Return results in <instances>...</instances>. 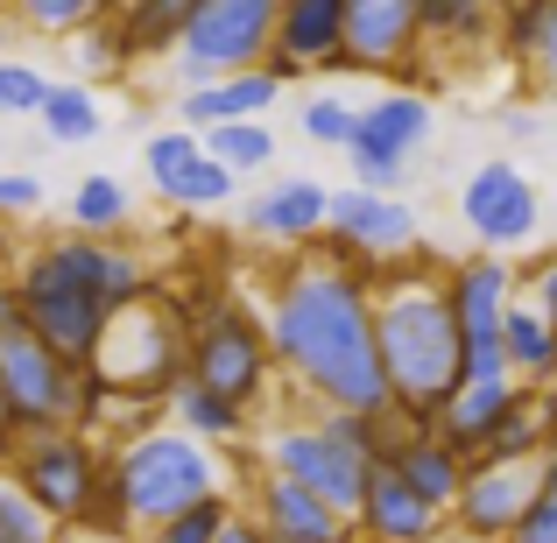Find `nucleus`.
Instances as JSON below:
<instances>
[{
    "label": "nucleus",
    "mask_w": 557,
    "mask_h": 543,
    "mask_svg": "<svg viewBox=\"0 0 557 543\" xmlns=\"http://www.w3.org/2000/svg\"><path fill=\"white\" fill-rule=\"evenodd\" d=\"M205 494H219V459L205 452V437L184 431V423H149V431L121 437V452L107 459V494H99L92 530L149 536Z\"/></svg>",
    "instance_id": "4"
},
{
    "label": "nucleus",
    "mask_w": 557,
    "mask_h": 543,
    "mask_svg": "<svg viewBox=\"0 0 557 543\" xmlns=\"http://www.w3.org/2000/svg\"><path fill=\"white\" fill-rule=\"evenodd\" d=\"M354 543H368V536H354Z\"/></svg>",
    "instance_id": "49"
},
{
    "label": "nucleus",
    "mask_w": 557,
    "mask_h": 543,
    "mask_svg": "<svg viewBox=\"0 0 557 543\" xmlns=\"http://www.w3.org/2000/svg\"><path fill=\"white\" fill-rule=\"evenodd\" d=\"M275 14H283V0H198L177 50H170L177 57V78L198 85V78H226V71L269 64Z\"/></svg>",
    "instance_id": "8"
},
{
    "label": "nucleus",
    "mask_w": 557,
    "mask_h": 543,
    "mask_svg": "<svg viewBox=\"0 0 557 543\" xmlns=\"http://www.w3.org/2000/svg\"><path fill=\"white\" fill-rule=\"evenodd\" d=\"M502 127H508V141H530L536 135V113H502Z\"/></svg>",
    "instance_id": "46"
},
{
    "label": "nucleus",
    "mask_w": 557,
    "mask_h": 543,
    "mask_svg": "<svg viewBox=\"0 0 557 543\" xmlns=\"http://www.w3.org/2000/svg\"><path fill=\"white\" fill-rule=\"evenodd\" d=\"M190 381L233 395V403L255 409L275 381V346H269V325L247 318L240 304H212V311L190 318Z\"/></svg>",
    "instance_id": "9"
},
{
    "label": "nucleus",
    "mask_w": 557,
    "mask_h": 543,
    "mask_svg": "<svg viewBox=\"0 0 557 543\" xmlns=\"http://www.w3.org/2000/svg\"><path fill=\"white\" fill-rule=\"evenodd\" d=\"M113 8H121V22H127V36H135L141 57H170L198 0H113Z\"/></svg>",
    "instance_id": "30"
},
{
    "label": "nucleus",
    "mask_w": 557,
    "mask_h": 543,
    "mask_svg": "<svg viewBox=\"0 0 557 543\" xmlns=\"http://www.w3.org/2000/svg\"><path fill=\"white\" fill-rule=\"evenodd\" d=\"M0 8H8V0H0Z\"/></svg>",
    "instance_id": "50"
},
{
    "label": "nucleus",
    "mask_w": 557,
    "mask_h": 543,
    "mask_svg": "<svg viewBox=\"0 0 557 543\" xmlns=\"http://www.w3.org/2000/svg\"><path fill=\"white\" fill-rule=\"evenodd\" d=\"M283 71H269V64H255V71H226V78H198V85H184V99H177V121L184 127H219V121H261V113L283 99Z\"/></svg>",
    "instance_id": "19"
},
{
    "label": "nucleus",
    "mask_w": 557,
    "mask_h": 543,
    "mask_svg": "<svg viewBox=\"0 0 557 543\" xmlns=\"http://www.w3.org/2000/svg\"><path fill=\"white\" fill-rule=\"evenodd\" d=\"M557 445V388L550 381H522L516 403L502 409V423L487 431V445L473 459H544Z\"/></svg>",
    "instance_id": "21"
},
{
    "label": "nucleus",
    "mask_w": 557,
    "mask_h": 543,
    "mask_svg": "<svg viewBox=\"0 0 557 543\" xmlns=\"http://www.w3.org/2000/svg\"><path fill=\"white\" fill-rule=\"evenodd\" d=\"M247 516H255L275 543H354V516H346V508H332L318 488L275 473V466L261 473L255 508H247Z\"/></svg>",
    "instance_id": "16"
},
{
    "label": "nucleus",
    "mask_w": 557,
    "mask_h": 543,
    "mask_svg": "<svg viewBox=\"0 0 557 543\" xmlns=\"http://www.w3.org/2000/svg\"><path fill=\"white\" fill-rule=\"evenodd\" d=\"M332 226V190L318 177H283L269 184L255 205H247V233L269 247H283V255H304V247H318Z\"/></svg>",
    "instance_id": "18"
},
{
    "label": "nucleus",
    "mask_w": 557,
    "mask_h": 543,
    "mask_svg": "<svg viewBox=\"0 0 557 543\" xmlns=\"http://www.w3.org/2000/svg\"><path fill=\"white\" fill-rule=\"evenodd\" d=\"M508 374L516 381H557V325L536 297L508 304Z\"/></svg>",
    "instance_id": "25"
},
{
    "label": "nucleus",
    "mask_w": 557,
    "mask_h": 543,
    "mask_svg": "<svg viewBox=\"0 0 557 543\" xmlns=\"http://www.w3.org/2000/svg\"><path fill=\"white\" fill-rule=\"evenodd\" d=\"M502 0H423V36H480L494 28Z\"/></svg>",
    "instance_id": "38"
},
{
    "label": "nucleus",
    "mask_w": 557,
    "mask_h": 543,
    "mask_svg": "<svg viewBox=\"0 0 557 543\" xmlns=\"http://www.w3.org/2000/svg\"><path fill=\"white\" fill-rule=\"evenodd\" d=\"M544 488V459H466V488L451 502V530L466 543H516Z\"/></svg>",
    "instance_id": "11"
},
{
    "label": "nucleus",
    "mask_w": 557,
    "mask_h": 543,
    "mask_svg": "<svg viewBox=\"0 0 557 543\" xmlns=\"http://www.w3.org/2000/svg\"><path fill=\"white\" fill-rule=\"evenodd\" d=\"M8 36H14V14H8V8H0V50H8Z\"/></svg>",
    "instance_id": "48"
},
{
    "label": "nucleus",
    "mask_w": 557,
    "mask_h": 543,
    "mask_svg": "<svg viewBox=\"0 0 557 543\" xmlns=\"http://www.w3.org/2000/svg\"><path fill=\"white\" fill-rule=\"evenodd\" d=\"M42 99H50V78L22 57H0V121H36Z\"/></svg>",
    "instance_id": "37"
},
{
    "label": "nucleus",
    "mask_w": 557,
    "mask_h": 543,
    "mask_svg": "<svg viewBox=\"0 0 557 543\" xmlns=\"http://www.w3.org/2000/svg\"><path fill=\"white\" fill-rule=\"evenodd\" d=\"M445 530H451V508H437L431 494H417L381 459L368 494H360V508H354V536H368V543H445Z\"/></svg>",
    "instance_id": "14"
},
{
    "label": "nucleus",
    "mask_w": 557,
    "mask_h": 543,
    "mask_svg": "<svg viewBox=\"0 0 557 543\" xmlns=\"http://www.w3.org/2000/svg\"><path fill=\"white\" fill-rule=\"evenodd\" d=\"M516 388H522L516 374H473V381H459V395H451V403L431 417L437 437H445L459 459H473V452L487 445V431L502 423V409L516 403Z\"/></svg>",
    "instance_id": "22"
},
{
    "label": "nucleus",
    "mask_w": 557,
    "mask_h": 543,
    "mask_svg": "<svg viewBox=\"0 0 557 543\" xmlns=\"http://www.w3.org/2000/svg\"><path fill=\"white\" fill-rule=\"evenodd\" d=\"M127 212H135V198H127V184L121 177H107V170H92L78 190H71V226L78 233H121L127 226Z\"/></svg>",
    "instance_id": "32"
},
{
    "label": "nucleus",
    "mask_w": 557,
    "mask_h": 543,
    "mask_svg": "<svg viewBox=\"0 0 557 543\" xmlns=\"http://www.w3.org/2000/svg\"><path fill=\"white\" fill-rule=\"evenodd\" d=\"M205 149H212L226 170H240V177H255V170L275 163L269 121H219V127H205Z\"/></svg>",
    "instance_id": "33"
},
{
    "label": "nucleus",
    "mask_w": 557,
    "mask_h": 543,
    "mask_svg": "<svg viewBox=\"0 0 557 543\" xmlns=\"http://www.w3.org/2000/svg\"><path fill=\"white\" fill-rule=\"evenodd\" d=\"M22 318V289H14V269H0V325Z\"/></svg>",
    "instance_id": "45"
},
{
    "label": "nucleus",
    "mask_w": 557,
    "mask_h": 543,
    "mask_svg": "<svg viewBox=\"0 0 557 543\" xmlns=\"http://www.w3.org/2000/svg\"><path fill=\"white\" fill-rule=\"evenodd\" d=\"M346 170H354V184H368V190H403L409 184V156L368 149V141H354V149H346Z\"/></svg>",
    "instance_id": "39"
},
{
    "label": "nucleus",
    "mask_w": 557,
    "mask_h": 543,
    "mask_svg": "<svg viewBox=\"0 0 557 543\" xmlns=\"http://www.w3.org/2000/svg\"><path fill=\"white\" fill-rule=\"evenodd\" d=\"M381 459H388V466H395V473H403L417 494H431L437 508H451V502H459V488H466V459L445 445V437H437V423H417V417H403Z\"/></svg>",
    "instance_id": "20"
},
{
    "label": "nucleus",
    "mask_w": 557,
    "mask_h": 543,
    "mask_svg": "<svg viewBox=\"0 0 557 543\" xmlns=\"http://www.w3.org/2000/svg\"><path fill=\"white\" fill-rule=\"evenodd\" d=\"M85 367H92V381L113 403H156V395H170L190 374V318L163 289H149V297L113 311L107 340H99V354Z\"/></svg>",
    "instance_id": "5"
},
{
    "label": "nucleus",
    "mask_w": 557,
    "mask_h": 543,
    "mask_svg": "<svg viewBox=\"0 0 557 543\" xmlns=\"http://www.w3.org/2000/svg\"><path fill=\"white\" fill-rule=\"evenodd\" d=\"M14 289H22V318L42 340L64 346L71 360H92L113 311L149 297L156 275L141 269L135 247H113L107 233H64L14 261Z\"/></svg>",
    "instance_id": "2"
},
{
    "label": "nucleus",
    "mask_w": 557,
    "mask_h": 543,
    "mask_svg": "<svg viewBox=\"0 0 557 543\" xmlns=\"http://www.w3.org/2000/svg\"><path fill=\"white\" fill-rule=\"evenodd\" d=\"M374 340H381V374L403 417L431 423L466 381V346L459 318L445 297V269H395L374 275Z\"/></svg>",
    "instance_id": "3"
},
{
    "label": "nucleus",
    "mask_w": 557,
    "mask_h": 543,
    "mask_svg": "<svg viewBox=\"0 0 557 543\" xmlns=\"http://www.w3.org/2000/svg\"><path fill=\"white\" fill-rule=\"evenodd\" d=\"M459 219H466V233H473L480 247L508 255V247L536 240L544 205H536V184L522 177L516 163H480L473 177H466V190H459Z\"/></svg>",
    "instance_id": "13"
},
{
    "label": "nucleus",
    "mask_w": 557,
    "mask_h": 543,
    "mask_svg": "<svg viewBox=\"0 0 557 543\" xmlns=\"http://www.w3.org/2000/svg\"><path fill=\"white\" fill-rule=\"evenodd\" d=\"M423 135H431V99L409 92V85H395V92H381V99L360 107V141H368V149L417 156Z\"/></svg>",
    "instance_id": "23"
},
{
    "label": "nucleus",
    "mask_w": 557,
    "mask_h": 543,
    "mask_svg": "<svg viewBox=\"0 0 557 543\" xmlns=\"http://www.w3.org/2000/svg\"><path fill=\"white\" fill-rule=\"evenodd\" d=\"M297 127L318 141V149H354L360 141V107H346L339 92H318V99H304Z\"/></svg>",
    "instance_id": "36"
},
{
    "label": "nucleus",
    "mask_w": 557,
    "mask_h": 543,
    "mask_svg": "<svg viewBox=\"0 0 557 543\" xmlns=\"http://www.w3.org/2000/svg\"><path fill=\"white\" fill-rule=\"evenodd\" d=\"M8 459H14L8 473L22 480V488L36 494V502L64 522V530L99 516V494H107V459H99V445H92V431H85V423H50V431L14 437Z\"/></svg>",
    "instance_id": "7"
},
{
    "label": "nucleus",
    "mask_w": 557,
    "mask_h": 543,
    "mask_svg": "<svg viewBox=\"0 0 557 543\" xmlns=\"http://www.w3.org/2000/svg\"><path fill=\"white\" fill-rule=\"evenodd\" d=\"M149 184L163 190L170 205H184V212H212V205H233V190H240V170H226L212 149H198V156H184V163L156 170Z\"/></svg>",
    "instance_id": "24"
},
{
    "label": "nucleus",
    "mask_w": 557,
    "mask_h": 543,
    "mask_svg": "<svg viewBox=\"0 0 557 543\" xmlns=\"http://www.w3.org/2000/svg\"><path fill=\"white\" fill-rule=\"evenodd\" d=\"M536 85H544V92H557V22H550V36H544V50H536Z\"/></svg>",
    "instance_id": "43"
},
{
    "label": "nucleus",
    "mask_w": 557,
    "mask_h": 543,
    "mask_svg": "<svg viewBox=\"0 0 557 543\" xmlns=\"http://www.w3.org/2000/svg\"><path fill=\"white\" fill-rule=\"evenodd\" d=\"M14 452V423H8V409H0V459Z\"/></svg>",
    "instance_id": "47"
},
{
    "label": "nucleus",
    "mask_w": 557,
    "mask_h": 543,
    "mask_svg": "<svg viewBox=\"0 0 557 543\" xmlns=\"http://www.w3.org/2000/svg\"><path fill=\"white\" fill-rule=\"evenodd\" d=\"M516 543H557V445L544 452V488H536L530 516H522Z\"/></svg>",
    "instance_id": "40"
},
{
    "label": "nucleus",
    "mask_w": 557,
    "mask_h": 543,
    "mask_svg": "<svg viewBox=\"0 0 557 543\" xmlns=\"http://www.w3.org/2000/svg\"><path fill=\"white\" fill-rule=\"evenodd\" d=\"M261 325H269L275 367L311 395L318 409H360L381 417L395 409L388 374H381V340H374V275L354 255L325 247L297 261H283L269 304H261Z\"/></svg>",
    "instance_id": "1"
},
{
    "label": "nucleus",
    "mask_w": 557,
    "mask_h": 543,
    "mask_svg": "<svg viewBox=\"0 0 557 543\" xmlns=\"http://www.w3.org/2000/svg\"><path fill=\"white\" fill-rule=\"evenodd\" d=\"M550 388H557V381H550Z\"/></svg>",
    "instance_id": "51"
},
{
    "label": "nucleus",
    "mask_w": 557,
    "mask_h": 543,
    "mask_svg": "<svg viewBox=\"0 0 557 543\" xmlns=\"http://www.w3.org/2000/svg\"><path fill=\"white\" fill-rule=\"evenodd\" d=\"M85 395H92L85 360H71L64 346H50L28 318H8V325H0V409H8L14 437L50 431V423H78Z\"/></svg>",
    "instance_id": "6"
},
{
    "label": "nucleus",
    "mask_w": 557,
    "mask_h": 543,
    "mask_svg": "<svg viewBox=\"0 0 557 543\" xmlns=\"http://www.w3.org/2000/svg\"><path fill=\"white\" fill-rule=\"evenodd\" d=\"M233 516H240V508H233L226 494H205V502H190L184 516H170L163 530H149L141 543H219V536H226V522H233Z\"/></svg>",
    "instance_id": "35"
},
{
    "label": "nucleus",
    "mask_w": 557,
    "mask_h": 543,
    "mask_svg": "<svg viewBox=\"0 0 557 543\" xmlns=\"http://www.w3.org/2000/svg\"><path fill=\"white\" fill-rule=\"evenodd\" d=\"M113 0H8L14 28L22 36H42V42H71L85 22H99Z\"/></svg>",
    "instance_id": "31"
},
{
    "label": "nucleus",
    "mask_w": 557,
    "mask_h": 543,
    "mask_svg": "<svg viewBox=\"0 0 557 543\" xmlns=\"http://www.w3.org/2000/svg\"><path fill=\"white\" fill-rule=\"evenodd\" d=\"M57 536H64V522H57L14 473H0V543H57Z\"/></svg>",
    "instance_id": "34"
},
{
    "label": "nucleus",
    "mask_w": 557,
    "mask_h": 543,
    "mask_svg": "<svg viewBox=\"0 0 557 543\" xmlns=\"http://www.w3.org/2000/svg\"><path fill=\"white\" fill-rule=\"evenodd\" d=\"M417 212H409L403 190H368V184H346L332 190V226H325V247L354 261H403L417 255Z\"/></svg>",
    "instance_id": "12"
},
{
    "label": "nucleus",
    "mask_w": 557,
    "mask_h": 543,
    "mask_svg": "<svg viewBox=\"0 0 557 543\" xmlns=\"http://www.w3.org/2000/svg\"><path fill=\"white\" fill-rule=\"evenodd\" d=\"M219 543H275V536L261 530L255 516H233V522H226V536H219Z\"/></svg>",
    "instance_id": "44"
},
{
    "label": "nucleus",
    "mask_w": 557,
    "mask_h": 543,
    "mask_svg": "<svg viewBox=\"0 0 557 543\" xmlns=\"http://www.w3.org/2000/svg\"><path fill=\"white\" fill-rule=\"evenodd\" d=\"M269 71H283V78L346 71V0H283Z\"/></svg>",
    "instance_id": "15"
},
{
    "label": "nucleus",
    "mask_w": 557,
    "mask_h": 543,
    "mask_svg": "<svg viewBox=\"0 0 557 543\" xmlns=\"http://www.w3.org/2000/svg\"><path fill=\"white\" fill-rule=\"evenodd\" d=\"M71 57H78V78L85 85H92V78H127V71L141 64V50H135V36H127L121 8H107L99 22H85L78 36H71Z\"/></svg>",
    "instance_id": "26"
},
{
    "label": "nucleus",
    "mask_w": 557,
    "mask_h": 543,
    "mask_svg": "<svg viewBox=\"0 0 557 543\" xmlns=\"http://www.w3.org/2000/svg\"><path fill=\"white\" fill-rule=\"evenodd\" d=\"M550 22H557V0H502V14H494V50H502L508 64H536Z\"/></svg>",
    "instance_id": "29"
},
{
    "label": "nucleus",
    "mask_w": 557,
    "mask_h": 543,
    "mask_svg": "<svg viewBox=\"0 0 557 543\" xmlns=\"http://www.w3.org/2000/svg\"><path fill=\"white\" fill-rule=\"evenodd\" d=\"M170 409H177V423H184V431H198L205 445H212V437H240L247 431V403H233V395L205 388V381H190V374L170 388Z\"/></svg>",
    "instance_id": "28"
},
{
    "label": "nucleus",
    "mask_w": 557,
    "mask_h": 543,
    "mask_svg": "<svg viewBox=\"0 0 557 543\" xmlns=\"http://www.w3.org/2000/svg\"><path fill=\"white\" fill-rule=\"evenodd\" d=\"M42 205V184L28 177V170H8V177H0V212H36Z\"/></svg>",
    "instance_id": "41"
},
{
    "label": "nucleus",
    "mask_w": 557,
    "mask_h": 543,
    "mask_svg": "<svg viewBox=\"0 0 557 543\" xmlns=\"http://www.w3.org/2000/svg\"><path fill=\"white\" fill-rule=\"evenodd\" d=\"M445 297L451 318H459V346H466V381L473 374H508V304H516V275L508 261L473 255V261H451L445 269Z\"/></svg>",
    "instance_id": "10"
},
{
    "label": "nucleus",
    "mask_w": 557,
    "mask_h": 543,
    "mask_svg": "<svg viewBox=\"0 0 557 543\" xmlns=\"http://www.w3.org/2000/svg\"><path fill=\"white\" fill-rule=\"evenodd\" d=\"M530 297L544 304V318H550V325H557V255L544 261V269H536V289H530Z\"/></svg>",
    "instance_id": "42"
},
{
    "label": "nucleus",
    "mask_w": 557,
    "mask_h": 543,
    "mask_svg": "<svg viewBox=\"0 0 557 543\" xmlns=\"http://www.w3.org/2000/svg\"><path fill=\"white\" fill-rule=\"evenodd\" d=\"M423 42V0H346V71H403Z\"/></svg>",
    "instance_id": "17"
},
{
    "label": "nucleus",
    "mask_w": 557,
    "mask_h": 543,
    "mask_svg": "<svg viewBox=\"0 0 557 543\" xmlns=\"http://www.w3.org/2000/svg\"><path fill=\"white\" fill-rule=\"evenodd\" d=\"M36 121H42V135H50L57 149H85V141H99L107 113H99V99H92L85 78H64V85H50V99H42Z\"/></svg>",
    "instance_id": "27"
}]
</instances>
